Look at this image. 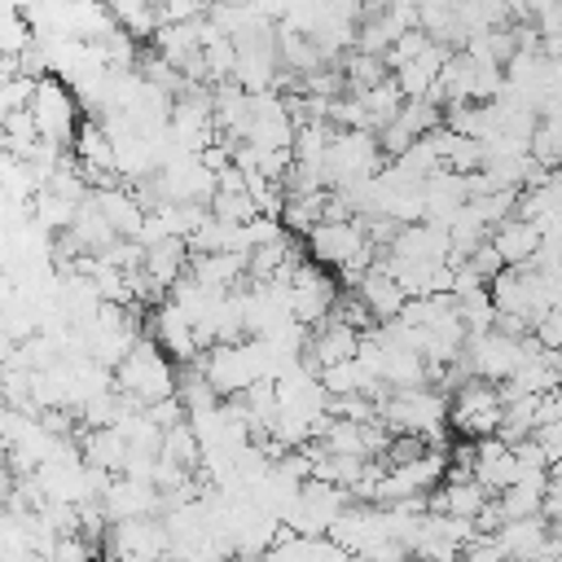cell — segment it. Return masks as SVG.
I'll list each match as a JSON object with an SVG mask.
<instances>
[{"mask_svg": "<svg viewBox=\"0 0 562 562\" xmlns=\"http://www.w3.org/2000/svg\"><path fill=\"white\" fill-rule=\"evenodd\" d=\"M435 509H448L457 518H479L487 509V487L470 474V479H452L443 487V496H435Z\"/></svg>", "mask_w": 562, "mask_h": 562, "instance_id": "52a82bcc", "label": "cell"}, {"mask_svg": "<svg viewBox=\"0 0 562 562\" xmlns=\"http://www.w3.org/2000/svg\"><path fill=\"white\" fill-rule=\"evenodd\" d=\"M404 562H426V558H404Z\"/></svg>", "mask_w": 562, "mask_h": 562, "instance_id": "ba28073f", "label": "cell"}, {"mask_svg": "<svg viewBox=\"0 0 562 562\" xmlns=\"http://www.w3.org/2000/svg\"><path fill=\"white\" fill-rule=\"evenodd\" d=\"M360 299H364V307L373 312V316H400L404 307H408V290H404V281L391 272V268H369L364 277H360Z\"/></svg>", "mask_w": 562, "mask_h": 562, "instance_id": "277c9868", "label": "cell"}, {"mask_svg": "<svg viewBox=\"0 0 562 562\" xmlns=\"http://www.w3.org/2000/svg\"><path fill=\"white\" fill-rule=\"evenodd\" d=\"M501 549L509 562H531V558H544L549 553V518L544 514H531V518H518V522H505L496 531Z\"/></svg>", "mask_w": 562, "mask_h": 562, "instance_id": "7a4b0ae2", "label": "cell"}, {"mask_svg": "<svg viewBox=\"0 0 562 562\" xmlns=\"http://www.w3.org/2000/svg\"><path fill=\"white\" fill-rule=\"evenodd\" d=\"M540 237H544V233H540V224L522 215V220L501 224V233H496V241H492V246L505 255V263H527V259H536V255H540V246H544Z\"/></svg>", "mask_w": 562, "mask_h": 562, "instance_id": "8992f818", "label": "cell"}, {"mask_svg": "<svg viewBox=\"0 0 562 562\" xmlns=\"http://www.w3.org/2000/svg\"><path fill=\"white\" fill-rule=\"evenodd\" d=\"M31 114H35V132H44L48 140L70 136V127H75V105H70V97L57 83H44L35 92V110Z\"/></svg>", "mask_w": 562, "mask_h": 562, "instance_id": "5b68a950", "label": "cell"}, {"mask_svg": "<svg viewBox=\"0 0 562 562\" xmlns=\"http://www.w3.org/2000/svg\"><path fill=\"white\" fill-rule=\"evenodd\" d=\"M119 386H123V395L136 400L140 408H149V404H158V400H167V395L176 391L167 360H162L158 347H149V342H136V347L123 356V364H119Z\"/></svg>", "mask_w": 562, "mask_h": 562, "instance_id": "6da1fadb", "label": "cell"}, {"mask_svg": "<svg viewBox=\"0 0 562 562\" xmlns=\"http://www.w3.org/2000/svg\"><path fill=\"white\" fill-rule=\"evenodd\" d=\"M364 246H369V241H364L347 220H325V224L312 228V255H316L321 263H338V268H347Z\"/></svg>", "mask_w": 562, "mask_h": 562, "instance_id": "3957f363", "label": "cell"}]
</instances>
